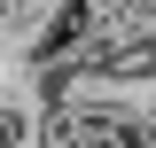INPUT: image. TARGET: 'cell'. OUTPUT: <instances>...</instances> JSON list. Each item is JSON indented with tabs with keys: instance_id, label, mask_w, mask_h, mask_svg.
<instances>
[{
	"instance_id": "cell-1",
	"label": "cell",
	"mask_w": 156,
	"mask_h": 148,
	"mask_svg": "<svg viewBox=\"0 0 156 148\" xmlns=\"http://www.w3.org/2000/svg\"><path fill=\"white\" fill-rule=\"evenodd\" d=\"M23 132H31V117L16 101H0V148H23Z\"/></svg>"
}]
</instances>
